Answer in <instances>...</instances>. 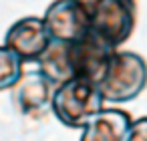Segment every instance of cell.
Here are the masks:
<instances>
[{"mask_svg": "<svg viewBox=\"0 0 147 141\" xmlns=\"http://www.w3.org/2000/svg\"><path fill=\"white\" fill-rule=\"evenodd\" d=\"M81 2L87 10L91 34L115 51H119V47L131 38L137 24V0H81Z\"/></svg>", "mask_w": 147, "mask_h": 141, "instance_id": "6da1fadb", "label": "cell"}, {"mask_svg": "<svg viewBox=\"0 0 147 141\" xmlns=\"http://www.w3.org/2000/svg\"><path fill=\"white\" fill-rule=\"evenodd\" d=\"M127 141H147V117L133 119V125H131Z\"/></svg>", "mask_w": 147, "mask_h": 141, "instance_id": "30bf717a", "label": "cell"}, {"mask_svg": "<svg viewBox=\"0 0 147 141\" xmlns=\"http://www.w3.org/2000/svg\"><path fill=\"white\" fill-rule=\"evenodd\" d=\"M42 20L57 43H75L89 34V18L81 0H53Z\"/></svg>", "mask_w": 147, "mask_h": 141, "instance_id": "5b68a950", "label": "cell"}, {"mask_svg": "<svg viewBox=\"0 0 147 141\" xmlns=\"http://www.w3.org/2000/svg\"><path fill=\"white\" fill-rule=\"evenodd\" d=\"M24 77V63L4 45H0V93L12 91Z\"/></svg>", "mask_w": 147, "mask_h": 141, "instance_id": "9c48e42d", "label": "cell"}, {"mask_svg": "<svg viewBox=\"0 0 147 141\" xmlns=\"http://www.w3.org/2000/svg\"><path fill=\"white\" fill-rule=\"evenodd\" d=\"M53 93L55 87L38 71H34L24 75L18 81V85L12 89V103L20 115L32 121H40L51 113Z\"/></svg>", "mask_w": 147, "mask_h": 141, "instance_id": "52a82bcc", "label": "cell"}, {"mask_svg": "<svg viewBox=\"0 0 147 141\" xmlns=\"http://www.w3.org/2000/svg\"><path fill=\"white\" fill-rule=\"evenodd\" d=\"M133 119L117 107H103L83 127L81 141H127Z\"/></svg>", "mask_w": 147, "mask_h": 141, "instance_id": "ba28073f", "label": "cell"}, {"mask_svg": "<svg viewBox=\"0 0 147 141\" xmlns=\"http://www.w3.org/2000/svg\"><path fill=\"white\" fill-rule=\"evenodd\" d=\"M105 101L101 91L93 83L85 81H69L55 89L51 111L53 115L69 129H83L89 119H93Z\"/></svg>", "mask_w": 147, "mask_h": 141, "instance_id": "3957f363", "label": "cell"}, {"mask_svg": "<svg viewBox=\"0 0 147 141\" xmlns=\"http://www.w3.org/2000/svg\"><path fill=\"white\" fill-rule=\"evenodd\" d=\"M53 38L40 16L18 18L4 36V47L10 49L22 63H36L47 53Z\"/></svg>", "mask_w": 147, "mask_h": 141, "instance_id": "8992f818", "label": "cell"}, {"mask_svg": "<svg viewBox=\"0 0 147 141\" xmlns=\"http://www.w3.org/2000/svg\"><path fill=\"white\" fill-rule=\"evenodd\" d=\"M147 89V61L133 51H115L99 83L105 103H129Z\"/></svg>", "mask_w": 147, "mask_h": 141, "instance_id": "7a4b0ae2", "label": "cell"}, {"mask_svg": "<svg viewBox=\"0 0 147 141\" xmlns=\"http://www.w3.org/2000/svg\"><path fill=\"white\" fill-rule=\"evenodd\" d=\"M113 53L115 49H111L91 32L81 40L69 43V59L75 81H85L99 87Z\"/></svg>", "mask_w": 147, "mask_h": 141, "instance_id": "277c9868", "label": "cell"}]
</instances>
